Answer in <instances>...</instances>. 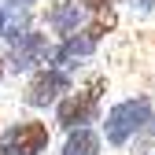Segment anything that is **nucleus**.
<instances>
[{
    "label": "nucleus",
    "instance_id": "obj_1",
    "mask_svg": "<svg viewBox=\"0 0 155 155\" xmlns=\"http://www.w3.org/2000/svg\"><path fill=\"white\" fill-rule=\"evenodd\" d=\"M148 122H155V114H151V104L144 100V96H140V100H122V104H114V107L107 111V122H104L107 144H114V148L129 144V137H137Z\"/></svg>",
    "mask_w": 155,
    "mask_h": 155
},
{
    "label": "nucleus",
    "instance_id": "obj_2",
    "mask_svg": "<svg viewBox=\"0 0 155 155\" xmlns=\"http://www.w3.org/2000/svg\"><path fill=\"white\" fill-rule=\"evenodd\" d=\"M45 148H48V126L37 118L15 122L0 140V155H41Z\"/></svg>",
    "mask_w": 155,
    "mask_h": 155
},
{
    "label": "nucleus",
    "instance_id": "obj_3",
    "mask_svg": "<svg viewBox=\"0 0 155 155\" xmlns=\"http://www.w3.org/2000/svg\"><path fill=\"white\" fill-rule=\"evenodd\" d=\"M63 92H70V78L59 67H45L41 74H33V81L26 85V104L30 107H48V104H59Z\"/></svg>",
    "mask_w": 155,
    "mask_h": 155
},
{
    "label": "nucleus",
    "instance_id": "obj_4",
    "mask_svg": "<svg viewBox=\"0 0 155 155\" xmlns=\"http://www.w3.org/2000/svg\"><path fill=\"white\" fill-rule=\"evenodd\" d=\"M96 96L100 92H74V96H67V100H59V126H67L70 133L74 129H85V122H92L96 118Z\"/></svg>",
    "mask_w": 155,
    "mask_h": 155
},
{
    "label": "nucleus",
    "instance_id": "obj_5",
    "mask_svg": "<svg viewBox=\"0 0 155 155\" xmlns=\"http://www.w3.org/2000/svg\"><path fill=\"white\" fill-rule=\"evenodd\" d=\"M48 37L45 33H26L22 41H15V48H11V70H30V67H37V63H48Z\"/></svg>",
    "mask_w": 155,
    "mask_h": 155
},
{
    "label": "nucleus",
    "instance_id": "obj_6",
    "mask_svg": "<svg viewBox=\"0 0 155 155\" xmlns=\"http://www.w3.org/2000/svg\"><path fill=\"white\" fill-rule=\"evenodd\" d=\"M100 37H104V22H96V26H89V30H81V33L67 37V41H63V48L55 52V63H59V67H67L70 59H81V55H89L96 45H100Z\"/></svg>",
    "mask_w": 155,
    "mask_h": 155
},
{
    "label": "nucleus",
    "instance_id": "obj_7",
    "mask_svg": "<svg viewBox=\"0 0 155 155\" xmlns=\"http://www.w3.org/2000/svg\"><path fill=\"white\" fill-rule=\"evenodd\" d=\"M78 22H81L78 4H59V8L48 11V26H52L55 33H63V37H74V33H78Z\"/></svg>",
    "mask_w": 155,
    "mask_h": 155
},
{
    "label": "nucleus",
    "instance_id": "obj_8",
    "mask_svg": "<svg viewBox=\"0 0 155 155\" xmlns=\"http://www.w3.org/2000/svg\"><path fill=\"white\" fill-rule=\"evenodd\" d=\"M63 155H100V137L85 126V129H74L67 144H63Z\"/></svg>",
    "mask_w": 155,
    "mask_h": 155
},
{
    "label": "nucleus",
    "instance_id": "obj_9",
    "mask_svg": "<svg viewBox=\"0 0 155 155\" xmlns=\"http://www.w3.org/2000/svg\"><path fill=\"white\" fill-rule=\"evenodd\" d=\"M107 4H114V0H89V8H96V11H104Z\"/></svg>",
    "mask_w": 155,
    "mask_h": 155
},
{
    "label": "nucleus",
    "instance_id": "obj_10",
    "mask_svg": "<svg viewBox=\"0 0 155 155\" xmlns=\"http://www.w3.org/2000/svg\"><path fill=\"white\" fill-rule=\"evenodd\" d=\"M15 4H26V0H15Z\"/></svg>",
    "mask_w": 155,
    "mask_h": 155
}]
</instances>
